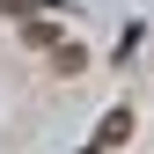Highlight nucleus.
I'll return each mask as SVG.
<instances>
[{
  "label": "nucleus",
  "instance_id": "nucleus-1",
  "mask_svg": "<svg viewBox=\"0 0 154 154\" xmlns=\"http://www.w3.org/2000/svg\"><path fill=\"white\" fill-rule=\"evenodd\" d=\"M125 140H132V110L118 103V110H110L103 125H95V147H125Z\"/></svg>",
  "mask_w": 154,
  "mask_h": 154
},
{
  "label": "nucleus",
  "instance_id": "nucleus-2",
  "mask_svg": "<svg viewBox=\"0 0 154 154\" xmlns=\"http://www.w3.org/2000/svg\"><path fill=\"white\" fill-rule=\"evenodd\" d=\"M51 66H59V73H81V66H88V51H81V44H66V37H59V44H51Z\"/></svg>",
  "mask_w": 154,
  "mask_h": 154
},
{
  "label": "nucleus",
  "instance_id": "nucleus-3",
  "mask_svg": "<svg viewBox=\"0 0 154 154\" xmlns=\"http://www.w3.org/2000/svg\"><path fill=\"white\" fill-rule=\"evenodd\" d=\"M22 37H29V44H44V51H51V44H59V29H51V22H44V15H22Z\"/></svg>",
  "mask_w": 154,
  "mask_h": 154
}]
</instances>
